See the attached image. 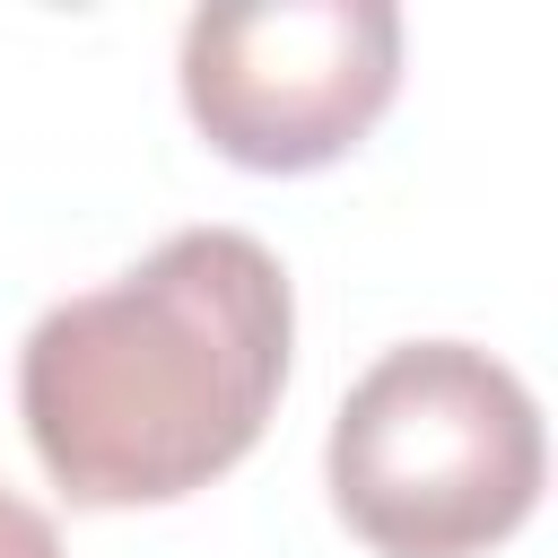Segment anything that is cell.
Segmentation results:
<instances>
[{"label":"cell","instance_id":"3","mask_svg":"<svg viewBox=\"0 0 558 558\" xmlns=\"http://www.w3.org/2000/svg\"><path fill=\"white\" fill-rule=\"evenodd\" d=\"M183 113L253 174L349 157L401 87V9L384 0H244L183 17Z\"/></svg>","mask_w":558,"mask_h":558},{"label":"cell","instance_id":"1","mask_svg":"<svg viewBox=\"0 0 558 558\" xmlns=\"http://www.w3.org/2000/svg\"><path fill=\"white\" fill-rule=\"evenodd\" d=\"M288 349L279 253L244 227H183L26 331L17 418L70 506H174L262 445Z\"/></svg>","mask_w":558,"mask_h":558},{"label":"cell","instance_id":"4","mask_svg":"<svg viewBox=\"0 0 558 558\" xmlns=\"http://www.w3.org/2000/svg\"><path fill=\"white\" fill-rule=\"evenodd\" d=\"M0 558H61V532L44 506H26L17 488H0Z\"/></svg>","mask_w":558,"mask_h":558},{"label":"cell","instance_id":"2","mask_svg":"<svg viewBox=\"0 0 558 558\" xmlns=\"http://www.w3.org/2000/svg\"><path fill=\"white\" fill-rule=\"evenodd\" d=\"M323 480L375 558H480L541 506V401L471 340H401L331 410Z\"/></svg>","mask_w":558,"mask_h":558}]
</instances>
